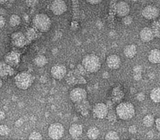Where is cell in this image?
Instances as JSON below:
<instances>
[{
	"instance_id": "4fadbf2b",
	"label": "cell",
	"mask_w": 160,
	"mask_h": 140,
	"mask_svg": "<svg viewBox=\"0 0 160 140\" xmlns=\"http://www.w3.org/2000/svg\"><path fill=\"white\" fill-rule=\"evenodd\" d=\"M155 37L153 30L148 27H145L140 32V37L145 42H148L154 39Z\"/></svg>"
},
{
	"instance_id": "603a6c76",
	"label": "cell",
	"mask_w": 160,
	"mask_h": 140,
	"mask_svg": "<svg viewBox=\"0 0 160 140\" xmlns=\"http://www.w3.org/2000/svg\"><path fill=\"white\" fill-rule=\"evenodd\" d=\"M105 139L107 140H119V135L115 131H110L105 135Z\"/></svg>"
},
{
	"instance_id": "30bf717a",
	"label": "cell",
	"mask_w": 160,
	"mask_h": 140,
	"mask_svg": "<svg viewBox=\"0 0 160 140\" xmlns=\"http://www.w3.org/2000/svg\"><path fill=\"white\" fill-rule=\"evenodd\" d=\"M159 12L156 7L149 5L146 7L142 11V15L145 18L148 20L156 19L159 16Z\"/></svg>"
},
{
	"instance_id": "ac0fdd59",
	"label": "cell",
	"mask_w": 160,
	"mask_h": 140,
	"mask_svg": "<svg viewBox=\"0 0 160 140\" xmlns=\"http://www.w3.org/2000/svg\"><path fill=\"white\" fill-rule=\"evenodd\" d=\"M100 135L99 129L95 127L90 128L88 130L87 136L90 140H96L98 138Z\"/></svg>"
},
{
	"instance_id": "d6986e66",
	"label": "cell",
	"mask_w": 160,
	"mask_h": 140,
	"mask_svg": "<svg viewBox=\"0 0 160 140\" xmlns=\"http://www.w3.org/2000/svg\"><path fill=\"white\" fill-rule=\"evenodd\" d=\"M150 97L153 102L160 103V87H156L151 90Z\"/></svg>"
},
{
	"instance_id": "9a60e30c",
	"label": "cell",
	"mask_w": 160,
	"mask_h": 140,
	"mask_svg": "<svg viewBox=\"0 0 160 140\" xmlns=\"http://www.w3.org/2000/svg\"><path fill=\"white\" fill-rule=\"evenodd\" d=\"M14 70L9 65L3 62H0V76L2 77L11 76Z\"/></svg>"
},
{
	"instance_id": "f546056e",
	"label": "cell",
	"mask_w": 160,
	"mask_h": 140,
	"mask_svg": "<svg viewBox=\"0 0 160 140\" xmlns=\"http://www.w3.org/2000/svg\"><path fill=\"white\" fill-rule=\"evenodd\" d=\"M137 99L139 101H142L145 99V95L143 93H141L138 94L137 96Z\"/></svg>"
},
{
	"instance_id": "5b68a950",
	"label": "cell",
	"mask_w": 160,
	"mask_h": 140,
	"mask_svg": "<svg viewBox=\"0 0 160 140\" xmlns=\"http://www.w3.org/2000/svg\"><path fill=\"white\" fill-rule=\"evenodd\" d=\"M48 136L52 139H60L64 134V128L62 124L54 123L51 124L48 128Z\"/></svg>"
},
{
	"instance_id": "8fae6325",
	"label": "cell",
	"mask_w": 160,
	"mask_h": 140,
	"mask_svg": "<svg viewBox=\"0 0 160 140\" xmlns=\"http://www.w3.org/2000/svg\"><path fill=\"white\" fill-rule=\"evenodd\" d=\"M106 63L109 68L114 70L119 69L121 64L120 58L119 56L115 54L108 56L106 59Z\"/></svg>"
},
{
	"instance_id": "8992f818",
	"label": "cell",
	"mask_w": 160,
	"mask_h": 140,
	"mask_svg": "<svg viewBox=\"0 0 160 140\" xmlns=\"http://www.w3.org/2000/svg\"><path fill=\"white\" fill-rule=\"evenodd\" d=\"M70 99L74 103H80L84 102L87 98V93L83 88H74L69 94Z\"/></svg>"
},
{
	"instance_id": "3957f363",
	"label": "cell",
	"mask_w": 160,
	"mask_h": 140,
	"mask_svg": "<svg viewBox=\"0 0 160 140\" xmlns=\"http://www.w3.org/2000/svg\"><path fill=\"white\" fill-rule=\"evenodd\" d=\"M34 81V78L32 74L23 71L18 73L15 78V83L18 88L26 90L32 86Z\"/></svg>"
},
{
	"instance_id": "6da1fadb",
	"label": "cell",
	"mask_w": 160,
	"mask_h": 140,
	"mask_svg": "<svg viewBox=\"0 0 160 140\" xmlns=\"http://www.w3.org/2000/svg\"><path fill=\"white\" fill-rule=\"evenodd\" d=\"M118 116L121 120H129L132 119L135 114L134 105L130 102H122L118 105L116 108Z\"/></svg>"
},
{
	"instance_id": "ffe728a7",
	"label": "cell",
	"mask_w": 160,
	"mask_h": 140,
	"mask_svg": "<svg viewBox=\"0 0 160 140\" xmlns=\"http://www.w3.org/2000/svg\"><path fill=\"white\" fill-rule=\"evenodd\" d=\"M34 63L38 67H43L48 64V59L44 55H38L35 59Z\"/></svg>"
},
{
	"instance_id": "277c9868",
	"label": "cell",
	"mask_w": 160,
	"mask_h": 140,
	"mask_svg": "<svg viewBox=\"0 0 160 140\" xmlns=\"http://www.w3.org/2000/svg\"><path fill=\"white\" fill-rule=\"evenodd\" d=\"M34 24L40 31L46 32L50 29L51 21L48 15L45 14H39L35 17Z\"/></svg>"
},
{
	"instance_id": "7c38bea8",
	"label": "cell",
	"mask_w": 160,
	"mask_h": 140,
	"mask_svg": "<svg viewBox=\"0 0 160 140\" xmlns=\"http://www.w3.org/2000/svg\"><path fill=\"white\" fill-rule=\"evenodd\" d=\"M116 12L119 17H126L129 13V6L126 2L123 1L119 2L116 6Z\"/></svg>"
},
{
	"instance_id": "4dcf8cb0",
	"label": "cell",
	"mask_w": 160,
	"mask_h": 140,
	"mask_svg": "<svg viewBox=\"0 0 160 140\" xmlns=\"http://www.w3.org/2000/svg\"><path fill=\"white\" fill-rule=\"evenodd\" d=\"M5 24V19L2 16H0V28H2Z\"/></svg>"
},
{
	"instance_id": "2e32d148",
	"label": "cell",
	"mask_w": 160,
	"mask_h": 140,
	"mask_svg": "<svg viewBox=\"0 0 160 140\" xmlns=\"http://www.w3.org/2000/svg\"><path fill=\"white\" fill-rule=\"evenodd\" d=\"M148 60L153 64L160 63V51L157 49L152 50L148 53Z\"/></svg>"
},
{
	"instance_id": "e0dca14e",
	"label": "cell",
	"mask_w": 160,
	"mask_h": 140,
	"mask_svg": "<svg viewBox=\"0 0 160 140\" xmlns=\"http://www.w3.org/2000/svg\"><path fill=\"white\" fill-rule=\"evenodd\" d=\"M124 53L127 58L132 59L137 53V48L134 45H128L124 49Z\"/></svg>"
},
{
	"instance_id": "7a4b0ae2",
	"label": "cell",
	"mask_w": 160,
	"mask_h": 140,
	"mask_svg": "<svg viewBox=\"0 0 160 140\" xmlns=\"http://www.w3.org/2000/svg\"><path fill=\"white\" fill-rule=\"evenodd\" d=\"M82 65L86 70L91 73L97 72L101 67L100 60L95 54L86 55L82 60Z\"/></svg>"
},
{
	"instance_id": "83f0119b",
	"label": "cell",
	"mask_w": 160,
	"mask_h": 140,
	"mask_svg": "<svg viewBox=\"0 0 160 140\" xmlns=\"http://www.w3.org/2000/svg\"><path fill=\"white\" fill-rule=\"evenodd\" d=\"M133 70L134 73H142V66L139 65H136L133 67Z\"/></svg>"
},
{
	"instance_id": "5bb4252c",
	"label": "cell",
	"mask_w": 160,
	"mask_h": 140,
	"mask_svg": "<svg viewBox=\"0 0 160 140\" xmlns=\"http://www.w3.org/2000/svg\"><path fill=\"white\" fill-rule=\"evenodd\" d=\"M82 127L79 124H73L69 128V134L73 138H80L82 134Z\"/></svg>"
},
{
	"instance_id": "d6a6232c",
	"label": "cell",
	"mask_w": 160,
	"mask_h": 140,
	"mask_svg": "<svg viewBox=\"0 0 160 140\" xmlns=\"http://www.w3.org/2000/svg\"><path fill=\"white\" fill-rule=\"evenodd\" d=\"M88 3L91 4H98L102 2V0H86Z\"/></svg>"
},
{
	"instance_id": "7402d4cb",
	"label": "cell",
	"mask_w": 160,
	"mask_h": 140,
	"mask_svg": "<svg viewBox=\"0 0 160 140\" xmlns=\"http://www.w3.org/2000/svg\"><path fill=\"white\" fill-rule=\"evenodd\" d=\"M21 18L19 16L17 15H13L9 19V24L12 27L18 26L20 23Z\"/></svg>"
},
{
	"instance_id": "4316f807",
	"label": "cell",
	"mask_w": 160,
	"mask_h": 140,
	"mask_svg": "<svg viewBox=\"0 0 160 140\" xmlns=\"http://www.w3.org/2000/svg\"><path fill=\"white\" fill-rule=\"evenodd\" d=\"M152 30H153L155 36H157L158 37L160 36V26H159L158 25V26L156 25L155 26V28L154 29H152Z\"/></svg>"
},
{
	"instance_id": "cb8c5ba5",
	"label": "cell",
	"mask_w": 160,
	"mask_h": 140,
	"mask_svg": "<svg viewBox=\"0 0 160 140\" xmlns=\"http://www.w3.org/2000/svg\"><path fill=\"white\" fill-rule=\"evenodd\" d=\"M10 132V128L6 125L2 124L0 125V136L2 137L8 136Z\"/></svg>"
},
{
	"instance_id": "836d02e7",
	"label": "cell",
	"mask_w": 160,
	"mask_h": 140,
	"mask_svg": "<svg viewBox=\"0 0 160 140\" xmlns=\"http://www.w3.org/2000/svg\"><path fill=\"white\" fill-rule=\"evenodd\" d=\"M155 124H156V128L158 131H160V117L158 118L155 120Z\"/></svg>"
},
{
	"instance_id": "d4e9b609",
	"label": "cell",
	"mask_w": 160,
	"mask_h": 140,
	"mask_svg": "<svg viewBox=\"0 0 160 140\" xmlns=\"http://www.w3.org/2000/svg\"><path fill=\"white\" fill-rule=\"evenodd\" d=\"M29 140H42L43 137L40 133L36 131L32 132L29 136Z\"/></svg>"
},
{
	"instance_id": "f1b7e54d",
	"label": "cell",
	"mask_w": 160,
	"mask_h": 140,
	"mask_svg": "<svg viewBox=\"0 0 160 140\" xmlns=\"http://www.w3.org/2000/svg\"><path fill=\"white\" fill-rule=\"evenodd\" d=\"M129 131L130 133H132V134H135V133H137V127L134 125L131 126L129 128Z\"/></svg>"
},
{
	"instance_id": "e575fe53",
	"label": "cell",
	"mask_w": 160,
	"mask_h": 140,
	"mask_svg": "<svg viewBox=\"0 0 160 140\" xmlns=\"http://www.w3.org/2000/svg\"><path fill=\"white\" fill-rule=\"evenodd\" d=\"M2 85H3L2 80V79H1V78H0V88H1V87H2Z\"/></svg>"
},
{
	"instance_id": "484cf974",
	"label": "cell",
	"mask_w": 160,
	"mask_h": 140,
	"mask_svg": "<svg viewBox=\"0 0 160 140\" xmlns=\"http://www.w3.org/2000/svg\"><path fill=\"white\" fill-rule=\"evenodd\" d=\"M132 17H129V16H126L124 17V18L123 19V22H124L125 24L129 25L132 23Z\"/></svg>"
},
{
	"instance_id": "9c48e42d",
	"label": "cell",
	"mask_w": 160,
	"mask_h": 140,
	"mask_svg": "<svg viewBox=\"0 0 160 140\" xmlns=\"http://www.w3.org/2000/svg\"><path fill=\"white\" fill-rule=\"evenodd\" d=\"M93 113L97 118L100 119H104L108 113V107L104 103H98L94 107Z\"/></svg>"
},
{
	"instance_id": "44dd1931",
	"label": "cell",
	"mask_w": 160,
	"mask_h": 140,
	"mask_svg": "<svg viewBox=\"0 0 160 140\" xmlns=\"http://www.w3.org/2000/svg\"><path fill=\"white\" fill-rule=\"evenodd\" d=\"M155 120L154 116L151 114H148L144 117L142 120L143 124L147 128L151 127L155 123Z\"/></svg>"
},
{
	"instance_id": "1f68e13d",
	"label": "cell",
	"mask_w": 160,
	"mask_h": 140,
	"mask_svg": "<svg viewBox=\"0 0 160 140\" xmlns=\"http://www.w3.org/2000/svg\"><path fill=\"white\" fill-rule=\"evenodd\" d=\"M133 78L136 80H140L142 78V73H134Z\"/></svg>"
},
{
	"instance_id": "52a82bcc",
	"label": "cell",
	"mask_w": 160,
	"mask_h": 140,
	"mask_svg": "<svg viewBox=\"0 0 160 140\" xmlns=\"http://www.w3.org/2000/svg\"><path fill=\"white\" fill-rule=\"evenodd\" d=\"M67 70L65 66L62 64H57L52 67L51 74L54 79L62 80L67 75Z\"/></svg>"
},
{
	"instance_id": "ba28073f",
	"label": "cell",
	"mask_w": 160,
	"mask_h": 140,
	"mask_svg": "<svg viewBox=\"0 0 160 140\" xmlns=\"http://www.w3.org/2000/svg\"><path fill=\"white\" fill-rule=\"evenodd\" d=\"M51 9L54 15L60 16L66 11L67 6L63 0H54L52 3Z\"/></svg>"
}]
</instances>
